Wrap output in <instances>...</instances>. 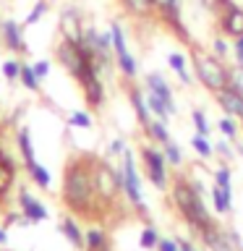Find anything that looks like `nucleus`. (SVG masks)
<instances>
[{"instance_id": "25", "label": "nucleus", "mask_w": 243, "mask_h": 251, "mask_svg": "<svg viewBox=\"0 0 243 251\" xmlns=\"http://www.w3.org/2000/svg\"><path fill=\"white\" fill-rule=\"evenodd\" d=\"M84 246L89 251H105L107 246V235L102 227H89V230L84 233Z\"/></svg>"}, {"instance_id": "41", "label": "nucleus", "mask_w": 243, "mask_h": 251, "mask_svg": "<svg viewBox=\"0 0 243 251\" xmlns=\"http://www.w3.org/2000/svg\"><path fill=\"white\" fill-rule=\"evenodd\" d=\"M157 251H180V246H178V241H172V238H160Z\"/></svg>"}, {"instance_id": "15", "label": "nucleus", "mask_w": 243, "mask_h": 251, "mask_svg": "<svg viewBox=\"0 0 243 251\" xmlns=\"http://www.w3.org/2000/svg\"><path fill=\"white\" fill-rule=\"evenodd\" d=\"M19 207H21V215L29 220V223H45L50 217V212L39 199H34L29 191H21L19 194Z\"/></svg>"}, {"instance_id": "3", "label": "nucleus", "mask_w": 243, "mask_h": 251, "mask_svg": "<svg viewBox=\"0 0 243 251\" xmlns=\"http://www.w3.org/2000/svg\"><path fill=\"white\" fill-rule=\"evenodd\" d=\"M204 186L199 183V180H175V186H172V199H175V207L178 212L183 215V220L191 227H196L199 233L209 230L212 225H215V220H212V215L207 212V207H204Z\"/></svg>"}, {"instance_id": "39", "label": "nucleus", "mask_w": 243, "mask_h": 251, "mask_svg": "<svg viewBox=\"0 0 243 251\" xmlns=\"http://www.w3.org/2000/svg\"><path fill=\"white\" fill-rule=\"evenodd\" d=\"M125 141L123 139H113L110 141V147H107V157H123V152H125Z\"/></svg>"}, {"instance_id": "17", "label": "nucleus", "mask_w": 243, "mask_h": 251, "mask_svg": "<svg viewBox=\"0 0 243 251\" xmlns=\"http://www.w3.org/2000/svg\"><path fill=\"white\" fill-rule=\"evenodd\" d=\"M168 66L172 68V74L180 78V84H183V86H191V84H194V71H191V66H188V60H186V55L180 52V50H172V52L168 55Z\"/></svg>"}, {"instance_id": "18", "label": "nucleus", "mask_w": 243, "mask_h": 251, "mask_svg": "<svg viewBox=\"0 0 243 251\" xmlns=\"http://www.w3.org/2000/svg\"><path fill=\"white\" fill-rule=\"evenodd\" d=\"M26 173H29V178L34 180V186H39V188H50V186H52V176H50V170H47L39 160L29 162V165H26Z\"/></svg>"}, {"instance_id": "19", "label": "nucleus", "mask_w": 243, "mask_h": 251, "mask_svg": "<svg viewBox=\"0 0 243 251\" xmlns=\"http://www.w3.org/2000/svg\"><path fill=\"white\" fill-rule=\"evenodd\" d=\"M16 147H19V152L24 157V165H29V162H34L37 157H34V144H31V133L29 128H19L16 131Z\"/></svg>"}, {"instance_id": "9", "label": "nucleus", "mask_w": 243, "mask_h": 251, "mask_svg": "<svg viewBox=\"0 0 243 251\" xmlns=\"http://www.w3.org/2000/svg\"><path fill=\"white\" fill-rule=\"evenodd\" d=\"M217 13H219V29L227 37H243V5H238L235 0H215Z\"/></svg>"}, {"instance_id": "36", "label": "nucleus", "mask_w": 243, "mask_h": 251, "mask_svg": "<svg viewBox=\"0 0 243 251\" xmlns=\"http://www.w3.org/2000/svg\"><path fill=\"white\" fill-rule=\"evenodd\" d=\"M215 152H217L219 157H222L225 162H230L233 157H235V152H233V141H227L225 136H222V139H219L217 144H215Z\"/></svg>"}, {"instance_id": "2", "label": "nucleus", "mask_w": 243, "mask_h": 251, "mask_svg": "<svg viewBox=\"0 0 243 251\" xmlns=\"http://www.w3.org/2000/svg\"><path fill=\"white\" fill-rule=\"evenodd\" d=\"M97 199L99 194L94 186V165L86 160H73L66 168V178H63V201L76 212H92Z\"/></svg>"}, {"instance_id": "8", "label": "nucleus", "mask_w": 243, "mask_h": 251, "mask_svg": "<svg viewBox=\"0 0 243 251\" xmlns=\"http://www.w3.org/2000/svg\"><path fill=\"white\" fill-rule=\"evenodd\" d=\"M123 194L136 209L144 212L146 204H144V191H141V178H139V168H136V154L133 149H125L123 152Z\"/></svg>"}, {"instance_id": "6", "label": "nucleus", "mask_w": 243, "mask_h": 251, "mask_svg": "<svg viewBox=\"0 0 243 251\" xmlns=\"http://www.w3.org/2000/svg\"><path fill=\"white\" fill-rule=\"evenodd\" d=\"M84 45L86 50L92 52L94 63H97V68L102 74H107L110 68H113L115 63V55H113V34L107 31H97L94 26H86L84 29Z\"/></svg>"}, {"instance_id": "1", "label": "nucleus", "mask_w": 243, "mask_h": 251, "mask_svg": "<svg viewBox=\"0 0 243 251\" xmlns=\"http://www.w3.org/2000/svg\"><path fill=\"white\" fill-rule=\"evenodd\" d=\"M55 58H58V63L66 68V74L71 78H76V81L81 84L86 105L99 107L102 102H105L102 71L97 68V63H94L92 52L86 50L84 42H68V39H63L58 45V50H55Z\"/></svg>"}, {"instance_id": "27", "label": "nucleus", "mask_w": 243, "mask_h": 251, "mask_svg": "<svg viewBox=\"0 0 243 251\" xmlns=\"http://www.w3.org/2000/svg\"><path fill=\"white\" fill-rule=\"evenodd\" d=\"M19 81L24 84V89H26V92H39V86H42L39 76L34 74V68H31V63H24V66H21V78H19Z\"/></svg>"}, {"instance_id": "32", "label": "nucleus", "mask_w": 243, "mask_h": 251, "mask_svg": "<svg viewBox=\"0 0 243 251\" xmlns=\"http://www.w3.org/2000/svg\"><path fill=\"white\" fill-rule=\"evenodd\" d=\"M21 66L24 63L19 60V58H8L5 63H3V76H5V81H19L21 78Z\"/></svg>"}, {"instance_id": "16", "label": "nucleus", "mask_w": 243, "mask_h": 251, "mask_svg": "<svg viewBox=\"0 0 243 251\" xmlns=\"http://www.w3.org/2000/svg\"><path fill=\"white\" fill-rule=\"evenodd\" d=\"M128 102H131V110H133V115H136L139 126H141V128H146V126L154 121V115H152V110H149V105H146L144 89L131 86V89H128Z\"/></svg>"}, {"instance_id": "42", "label": "nucleus", "mask_w": 243, "mask_h": 251, "mask_svg": "<svg viewBox=\"0 0 243 251\" xmlns=\"http://www.w3.org/2000/svg\"><path fill=\"white\" fill-rule=\"evenodd\" d=\"M5 241H8V233L3 230V227H0V246H3V243H5Z\"/></svg>"}, {"instance_id": "4", "label": "nucleus", "mask_w": 243, "mask_h": 251, "mask_svg": "<svg viewBox=\"0 0 243 251\" xmlns=\"http://www.w3.org/2000/svg\"><path fill=\"white\" fill-rule=\"evenodd\" d=\"M191 71H194L196 81H199L207 92H212V94H217V92H222L225 86H230V66H227L222 58H217L215 52L194 50Z\"/></svg>"}, {"instance_id": "30", "label": "nucleus", "mask_w": 243, "mask_h": 251, "mask_svg": "<svg viewBox=\"0 0 243 251\" xmlns=\"http://www.w3.org/2000/svg\"><path fill=\"white\" fill-rule=\"evenodd\" d=\"M50 11V5H47V0H37L34 8L26 13V19H24V26H34V24H39L45 19V13Z\"/></svg>"}, {"instance_id": "22", "label": "nucleus", "mask_w": 243, "mask_h": 251, "mask_svg": "<svg viewBox=\"0 0 243 251\" xmlns=\"http://www.w3.org/2000/svg\"><path fill=\"white\" fill-rule=\"evenodd\" d=\"M123 3V11L136 16V19H146V16L154 13V3L152 0H121Z\"/></svg>"}, {"instance_id": "14", "label": "nucleus", "mask_w": 243, "mask_h": 251, "mask_svg": "<svg viewBox=\"0 0 243 251\" xmlns=\"http://www.w3.org/2000/svg\"><path fill=\"white\" fill-rule=\"evenodd\" d=\"M215 100H217L219 110H222V115H233V118H238V121H243V94L238 89L225 86L222 92L215 94Z\"/></svg>"}, {"instance_id": "21", "label": "nucleus", "mask_w": 243, "mask_h": 251, "mask_svg": "<svg viewBox=\"0 0 243 251\" xmlns=\"http://www.w3.org/2000/svg\"><path fill=\"white\" fill-rule=\"evenodd\" d=\"M144 133L154 141V144H160V147L170 141V128H168V123H165V121H160V118H154V121L144 128Z\"/></svg>"}, {"instance_id": "7", "label": "nucleus", "mask_w": 243, "mask_h": 251, "mask_svg": "<svg viewBox=\"0 0 243 251\" xmlns=\"http://www.w3.org/2000/svg\"><path fill=\"white\" fill-rule=\"evenodd\" d=\"M141 162H144L146 178L154 183V188L165 191L168 188V160H165V152L160 144H141Z\"/></svg>"}, {"instance_id": "28", "label": "nucleus", "mask_w": 243, "mask_h": 251, "mask_svg": "<svg viewBox=\"0 0 243 251\" xmlns=\"http://www.w3.org/2000/svg\"><path fill=\"white\" fill-rule=\"evenodd\" d=\"M162 152H165V160H168L170 168H180L183 165V149H180V144H175V141H168V144H162Z\"/></svg>"}, {"instance_id": "11", "label": "nucleus", "mask_w": 243, "mask_h": 251, "mask_svg": "<svg viewBox=\"0 0 243 251\" xmlns=\"http://www.w3.org/2000/svg\"><path fill=\"white\" fill-rule=\"evenodd\" d=\"M144 89L146 92H152V94H157L165 105L170 107V113L175 115L178 113V105H175V94H172V86L168 84V78H165L160 71H149V74L144 76Z\"/></svg>"}, {"instance_id": "10", "label": "nucleus", "mask_w": 243, "mask_h": 251, "mask_svg": "<svg viewBox=\"0 0 243 251\" xmlns=\"http://www.w3.org/2000/svg\"><path fill=\"white\" fill-rule=\"evenodd\" d=\"M152 3H154V13H160V19L170 24V29L183 37V42H188V31L183 26V19H180V0H152Z\"/></svg>"}, {"instance_id": "33", "label": "nucleus", "mask_w": 243, "mask_h": 251, "mask_svg": "<svg viewBox=\"0 0 243 251\" xmlns=\"http://www.w3.org/2000/svg\"><path fill=\"white\" fill-rule=\"evenodd\" d=\"M215 186H219V188H233V173H230V168H227V165H222V162H219V168L215 170Z\"/></svg>"}, {"instance_id": "12", "label": "nucleus", "mask_w": 243, "mask_h": 251, "mask_svg": "<svg viewBox=\"0 0 243 251\" xmlns=\"http://www.w3.org/2000/svg\"><path fill=\"white\" fill-rule=\"evenodd\" d=\"M60 34L68 42H84V24H81V16H78V11L73 5L60 11Z\"/></svg>"}, {"instance_id": "37", "label": "nucleus", "mask_w": 243, "mask_h": 251, "mask_svg": "<svg viewBox=\"0 0 243 251\" xmlns=\"http://www.w3.org/2000/svg\"><path fill=\"white\" fill-rule=\"evenodd\" d=\"M31 68H34V74L39 76V81H45V78L50 76V71H52V63L42 58V60H34V63H31Z\"/></svg>"}, {"instance_id": "34", "label": "nucleus", "mask_w": 243, "mask_h": 251, "mask_svg": "<svg viewBox=\"0 0 243 251\" xmlns=\"http://www.w3.org/2000/svg\"><path fill=\"white\" fill-rule=\"evenodd\" d=\"M157 243H160V233L154 227H144L139 235V246L141 249H157Z\"/></svg>"}, {"instance_id": "26", "label": "nucleus", "mask_w": 243, "mask_h": 251, "mask_svg": "<svg viewBox=\"0 0 243 251\" xmlns=\"http://www.w3.org/2000/svg\"><path fill=\"white\" fill-rule=\"evenodd\" d=\"M191 147L201 160H209V157L215 154V144L209 141V136H201V133H194L191 136Z\"/></svg>"}, {"instance_id": "5", "label": "nucleus", "mask_w": 243, "mask_h": 251, "mask_svg": "<svg viewBox=\"0 0 243 251\" xmlns=\"http://www.w3.org/2000/svg\"><path fill=\"white\" fill-rule=\"evenodd\" d=\"M110 34H113V55H115L118 71H121L123 78L133 81V78L139 76V60H136V55H133L131 47H128V39H125L123 24L113 21V24H110Z\"/></svg>"}, {"instance_id": "13", "label": "nucleus", "mask_w": 243, "mask_h": 251, "mask_svg": "<svg viewBox=\"0 0 243 251\" xmlns=\"http://www.w3.org/2000/svg\"><path fill=\"white\" fill-rule=\"evenodd\" d=\"M0 37H3L5 47L11 52H26V39H24V24L13 21V19H5L0 21Z\"/></svg>"}, {"instance_id": "38", "label": "nucleus", "mask_w": 243, "mask_h": 251, "mask_svg": "<svg viewBox=\"0 0 243 251\" xmlns=\"http://www.w3.org/2000/svg\"><path fill=\"white\" fill-rule=\"evenodd\" d=\"M230 86H233V89H238V92L243 94V68H241V66L230 68Z\"/></svg>"}, {"instance_id": "43", "label": "nucleus", "mask_w": 243, "mask_h": 251, "mask_svg": "<svg viewBox=\"0 0 243 251\" xmlns=\"http://www.w3.org/2000/svg\"><path fill=\"white\" fill-rule=\"evenodd\" d=\"M196 251H199V249H196Z\"/></svg>"}, {"instance_id": "24", "label": "nucleus", "mask_w": 243, "mask_h": 251, "mask_svg": "<svg viewBox=\"0 0 243 251\" xmlns=\"http://www.w3.org/2000/svg\"><path fill=\"white\" fill-rule=\"evenodd\" d=\"M60 230H63V235L68 238L71 246H76V249L84 246V233H81V227L76 225L73 217H66V220H63V223H60Z\"/></svg>"}, {"instance_id": "40", "label": "nucleus", "mask_w": 243, "mask_h": 251, "mask_svg": "<svg viewBox=\"0 0 243 251\" xmlns=\"http://www.w3.org/2000/svg\"><path fill=\"white\" fill-rule=\"evenodd\" d=\"M233 60H235V66L243 68V37L233 39Z\"/></svg>"}, {"instance_id": "23", "label": "nucleus", "mask_w": 243, "mask_h": 251, "mask_svg": "<svg viewBox=\"0 0 243 251\" xmlns=\"http://www.w3.org/2000/svg\"><path fill=\"white\" fill-rule=\"evenodd\" d=\"M217 131L222 133V136L227 141H238L241 139V128H238V118H233V115H219V121H217Z\"/></svg>"}, {"instance_id": "20", "label": "nucleus", "mask_w": 243, "mask_h": 251, "mask_svg": "<svg viewBox=\"0 0 243 251\" xmlns=\"http://www.w3.org/2000/svg\"><path fill=\"white\" fill-rule=\"evenodd\" d=\"M212 204H215V209L219 212V215H227V212L233 209V188L215 186L212 188Z\"/></svg>"}, {"instance_id": "29", "label": "nucleus", "mask_w": 243, "mask_h": 251, "mask_svg": "<svg viewBox=\"0 0 243 251\" xmlns=\"http://www.w3.org/2000/svg\"><path fill=\"white\" fill-rule=\"evenodd\" d=\"M191 123H194L196 133H201V136H212V126H209V118H207L204 110H199V107L191 110Z\"/></svg>"}, {"instance_id": "31", "label": "nucleus", "mask_w": 243, "mask_h": 251, "mask_svg": "<svg viewBox=\"0 0 243 251\" xmlns=\"http://www.w3.org/2000/svg\"><path fill=\"white\" fill-rule=\"evenodd\" d=\"M92 115L86 113V110H73V113H68V126L71 128H92Z\"/></svg>"}, {"instance_id": "35", "label": "nucleus", "mask_w": 243, "mask_h": 251, "mask_svg": "<svg viewBox=\"0 0 243 251\" xmlns=\"http://www.w3.org/2000/svg\"><path fill=\"white\" fill-rule=\"evenodd\" d=\"M212 52L217 55V58H227V55H233V45L227 42L225 37H215V42H212Z\"/></svg>"}]
</instances>
